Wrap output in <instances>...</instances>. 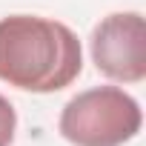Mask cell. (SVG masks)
I'll return each instance as SVG.
<instances>
[{
	"instance_id": "obj_1",
	"label": "cell",
	"mask_w": 146,
	"mask_h": 146,
	"mask_svg": "<svg viewBox=\"0 0 146 146\" xmlns=\"http://www.w3.org/2000/svg\"><path fill=\"white\" fill-rule=\"evenodd\" d=\"M83 69L80 40L66 23L12 15L0 20V80L26 92L66 89Z\"/></svg>"
},
{
	"instance_id": "obj_2",
	"label": "cell",
	"mask_w": 146,
	"mask_h": 146,
	"mask_svg": "<svg viewBox=\"0 0 146 146\" xmlns=\"http://www.w3.org/2000/svg\"><path fill=\"white\" fill-rule=\"evenodd\" d=\"M140 132V106L117 86L75 95L60 112V135L75 146H123Z\"/></svg>"
},
{
	"instance_id": "obj_3",
	"label": "cell",
	"mask_w": 146,
	"mask_h": 146,
	"mask_svg": "<svg viewBox=\"0 0 146 146\" xmlns=\"http://www.w3.org/2000/svg\"><path fill=\"white\" fill-rule=\"evenodd\" d=\"M92 60L98 72L120 83L146 78V26L137 12L103 17L92 32Z\"/></svg>"
},
{
	"instance_id": "obj_4",
	"label": "cell",
	"mask_w": 146,
	"mask_h": 146,
	"mask_svg": "<svg viewBox=\"0 0 146 146\" xmlns=\"http://www.w3.org/2000/svg\"><path fill=\"white\" fill-rule=\"evenodd\" d=\"M15 126H17V115L15 106L0 95V146H9L15 137Z\"/></svg>"
}]
</instances>
